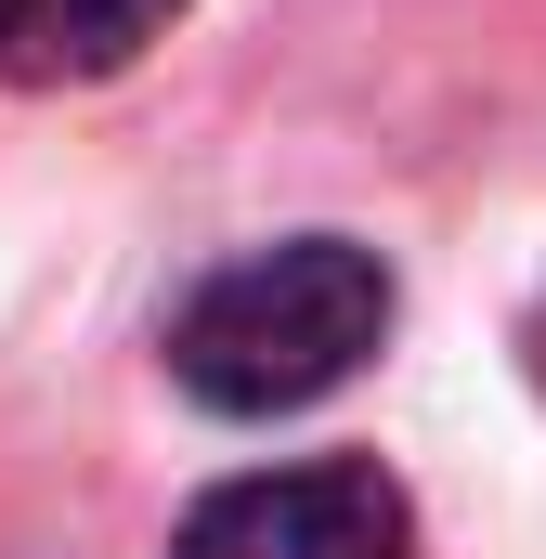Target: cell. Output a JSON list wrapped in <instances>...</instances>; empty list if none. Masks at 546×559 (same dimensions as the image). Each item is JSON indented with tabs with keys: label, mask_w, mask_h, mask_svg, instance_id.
Instances as JSON below:
<instances>
[{
	"label": "cell",
	"mask_w": 546,
	"mask_h": 559,
	"mask_svg": "<svg viewBox=\"0 0 546 559\" xmlns=\"http://www.w3.org/2000/svg\"><path fill=\"white\" fill-rule=\"evenodd\" d=\"M534 378H546V299H534Z\"/></svg>",
	"instance_id": "cell-4"
},
{
	"label": "cell",
	"mask_w": 546,
	"mask_h": 559,
	"mask_svg": "<svg viewBox=\"0 0 546 559\" xmlns=\"http://www.w3.org/2000/svg\"><path fill=\"white\" fill-rule=\"evenodd\" d=\"M182 0H0V79L26 92H79V79H118L143 39H169Z\"/></svg>",
	"instance_id": "cell-3"
},
{
	"label": "cell",
	"mask_w": 546,
	"mask_h": 559,
	"mask_svg": "<svg viewBox=\"0 0 546 559\" xmlns=\"http://www.w3.org/2000/svg\"><path fill=\"white\" fill-rule=\"evenodd\" d=\"M391 338V274L378 248L352 235H286L248 248L169 312V378L209 404V417H286V404H325L365 352Z\"/></svg>",
	"instance_id": "cell-1"
},
{
	"label": "cell",
	"mask_w": 546,
	"mask_h": 559,
	"mask_svg": "<svg viewBox=\"0 0 546 559\" xmlns=\"http://www.w3.org/2000/svg\"><path fill=\"white\" fill-rule=\"evenodd\" d=\"M169 559H416L404 481L365 455H312V468H248L222 481Z\"/></svg>",
	"instance_id": "cell-2"
}]
</instances>
